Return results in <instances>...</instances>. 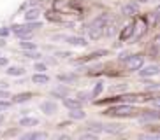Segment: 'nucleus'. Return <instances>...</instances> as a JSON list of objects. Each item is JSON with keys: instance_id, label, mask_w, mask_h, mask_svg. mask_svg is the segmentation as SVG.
<instances>
[{"instance_id": "obj_10", "label": "nucleus", "mask_w": 160, "mask_h": 140, "mask_svg": "<svg viewBox=\"0 0 160 140\" xmlns=\"http://www.w3.org/2000/svg\"><path fill=\"white\" fill-rule=\"evenodd\" d=\"M39 14H41L39 7H32V9H28L25 12V19H27V21H35V19L39 18Z\"/></svg>"}, {"instance_id": "obj_38", "label": "nucleus", "mask_w": 160, "mask_h": 140, "mask_svg": "<svg viewBox=\"0 0 160 140\" xmlns=\"http://www.w3.org/2000/svg\"><path fill=\"white\" fill-rule=\"evenodd\" d=\"M139 2H148V0H139Z\"/></svg>"}, {"instance_id": "obj_36", "label": "nucleus", "mask_w": 160, "mask_h": 140, "mask_svg": "<svg viewBox=\"0 0 160 140\" xmlns=\"http://www.w3.org/2000/svg\"><path fill=\"white\" fill-rule=\"evenodd\" d=\"M0 65H7V58H0Z\"/></svg>"}, {"instance_id": "obj_15", "label": "nucleus", "mask_w": 160, "mask_h": 140, "mask_svg": "<svg viewBox=\"0 0 160 140\" xmlns=\"http://www.w3.org/2000/svg\"><path fill=\"white\" fill-rule=\"evenodd\" d=\"M104 131L114 135V133H120V131H122V126L120 124H104Z\"/></svg>"}, {"instance_id": "obj_37", "label": "nucleus", "mask_w": 160, "mask_h": 140, "mask_svg": "<svg viewBox=\"0 0 160 140\" xmlns=\"http://www.w3.org/2000/svg\"><path fill=\"white\" fill-rule=\"evenodd\" d=\"M2 121H4V117H2V116H0V123H2Z\"/></svg>"}, {"instance_id": "obj_3", "label": "nucleus", "mask_w": 160, "mask_h": 140, "mask_svg": "<svg viewBox=\"0 0 160 140\" xmlns=\"http://www.w3.org/2000/svg\"><path fill=\"white\" fill-rule=\"evenodd\" d=\"M142 65H144V58H142L141 54L128 56V61H127V67H128V70H139Z\"/></svg>"}, {"instance_id": "obj_35", "label": "nucleus", "mask_w": 160, "mask_h": 140, "mask_svg": "<svg viewBox=\"0 0 160 140\" xmlns=\"http://www.w3.org/2000/svg\"><path fill=\"white\" fill-rule=\"evenodd\" d=\"M79 98H81V100H88V95H86V93H79Z\"/></svg>"}, {"instance_id": "obj_19", "label": "nucleus", "mask_w": 160, "mask_h": 140, "mask_svg": "<svg viewBox=\"0 0 160 140\" xmlns=\"http://www.w3.org/2000/svg\"><path fill=\"white\" fill-rule=\"evenodd\" d=\"M30 98H32V93H18L14 96V102L16 103H25V102H28Z\"/></svg>"}, {"instance_id": "obj_22", "label": "nucleus", "mask_w": 160, "mask_h": 140, "mask_svg": "<svg viewBox=\"0 0 160 140\" xmlns=\"http://www.w3.org/2000/svg\"><path fill=\"white\" fill-rule=\"evenodd\" d=\"M58 81H62V82H74L76 75L74 74H60L58 75Z\"/></svg>"}, {"instance_id": "obj_8", "label": "nucleus", "mask_w": 160, "mask_h": 140, "mask_svg": "<svg viewBox=\"0 0 160 140\" xmlns=\"http://www.w3.org/2000/svg\"><path fill=\"white\" fill-rule=\"evenodd\" d=\"M69 44H72V46H78V47H85L88 42H86V39H83V37H76V35H72V37H67L65 39Z\"/></svg>"}, {"instance_id": "obj_28", "label": "nucleus", "mask_w": 160, "mask_h": 140, "mask_svg": "<svg viewBox=\"0 0 160 140\" xmlns=\"http://www.w3.org/2000/svg\"><path fill=\"white\" fill-rule=\"evenodd\" d=\"M9 33H11V30H9L7 26H2V28H0V37H7Z\"/></svg>"}, {"instance_id": "obj_24", "label": "nucleus", "mask_w": 160, "mask_h": 140, "mask_svg": "<svg viewBox=\"0 0 160 140\" xmlns=\"http://www.w3.org/2000/svg\"><path fill=\"white\" fill-rule=\"evenodd\" d=\"M25 56L30 58V60H39V58H41V53H37L35 49H32V51H25Z\"/></svg>"}, {"instance_id": "obj_23", "label": "nucleus", "mask_w": 160, "mask_h": 140, "mask_svg": "<svg viewBox=\"0 0 160 140\" xmlns=\"http://www.w3.org/2000/svg\"><path fill=\"white\" fill-rule=\"evenodd\" d=\"M102 89H104V82H102V81H99V82L95 84L93 91H92V96H93V98H97L100 93H102Z\"/></svg>"}, {"instance_id": "obj_31", "label": "nucleus", "mask_w": 160, "mask_h": 140, "mask_svg": "<svg viewBox=\"0 0 160 140\" xmlns=\"http://www.w3.org/2000/svg\"><path fill=\"white\" fill-rule=\"evenodd\" d=\"M11 107V103L9 102H5V100H0V110H5V109H9Z\"/></svg>"}, {"instance_id": "obj_7", "label": "nucleus", "mask_w": 160, "mask_h": 140, "mask_svg": "<svg viewBox=\"0 0 160 140\" xmlns=\"http://www.w3.org/2000/svg\"><path fill=\"white\" fill-rule=\"evenodd\" d=\"M25 140H44L48 138V133H44V131H30V133H27V135H23Z\"/></svg>"}, {"instance_id": "obj_18", "label": "nucleus", "mask_w": 160, "mask_h": 140, "mask_svg": "<svg viewBox=\"0 0 160 140\" xmlns=\"http://www.w3.org/2000/svg\"><path fill=\"white\" fill-rule=\"evenodd\" d=\"M122 12L125 14V16H132V14H136V12H137V5H134V4H127V5H123Z\"/></svg>"}, {"instance_id": "obj_6", "label": "nucleus", "mask_w": 160, "mask_h": 140, "mask_svg": "<svg viewBox=\"0 0 160 140\" xmlns=\"http://www.w3.org/2000/svg\"><path fill=\"white\" fill-rule=\"evenodd\" d=\"M158 117H160L158 110H148V112H144V114L139 117V121L141 123H150V121H157Z\"/></svg>"}, {"instance_id": "obj_33", "label": "nucleus", "mask_w": 160, "mask_h": 140, "mask_svg": "<svg viewBox=\"0 0 160 140\" xmlns=\"http://www.w3.org/2000/svg\"><path fill=\"white\" fill-rule=\"evenodd\" d=\"M53 39H55V40H65V39H67V35H55Z\"/></svg>"}, {"instance_id": "obj_11", "label": "nucleus", "mask_w": 160, "mask_h": 140, "mask_svg": "<svg viewBox=\"0 0 160 140\" xmlns=\"http://www.w3.org/2000/svg\"><path fill=\"white\" fill-rule=\"evenodd\" d=\"M69 117H71V119H85V112L81 110V107H78V109H69Z\"/></svg>"}, {"instance_id": "obj_13", "label": "nucleus", "mask_w": 160, "mask_h": 140, "mask_svg": "<svg viewBox=\"0 0 160 140\" xmlns=\"http://www.w3.org/2000/svg\"><path fill=\"white\" fill-rule=\"evenodd\" d=\"M32 81H33V84H46L48 81H49V77H48V75H44L42 72H39V74H33Z\"/></svg>"}, {"instance_id": "obj_29", "label": "nucleus", "mask_w": 160, "mask_h": 140, "mask_svg": "<svg viewBox=\"0 0 160 140\" xmlns=\"http://www.w3.org/2000/svg\"><path fill=\"white\" fill-rule=\"evenodd\" d=\"M11 95H9V91L7 89H2L0 88V100H5V98H9Z\"/></svg>"}, {"instance_id": "obj_17", "label": "nucleus", "mask_w": 160, "mask_h": 140, "mask_svg": "<svg viewBox=\"0 0 160 140\" xmlns=\"http://www.w3.org/2000/svg\"><path fill=\"white\" fill-rule=\"evenodd\" d=\"M67 95H69V89H67L65 86H62V84L53 91V96H58V98H65Z\"/></svg>"}, {"instance_id": "obj_20", "label": "nucleus", "mask_w": 160, "mask_h": 140, "mask_svg": "<svg viewBox=\"0 0 160 140\" xmlns=\"http://www.w3.org/2000/svg\"><path fill=\"white\" fill-rule=\"evenodd\" d=\"M39 124V121L35 117H23V119H19V126H35Z\"/></svg>"}, {"instance_id": "obj_30", "label": "nucleus", "mask_w": 160, "mask_h": 140, "mask_svg": "<svg viewBox=\"0 0 160 140\" xmlns=\"http://www.w3.org/2000/svg\"><path fill=\"white\" fill-rule=\"evenodd\" d=\"M33 68L37 70V72H44V70H48V67L44 65V63H35V67Z\"/></svg>"}, {"instance_id": "obj_32", "label": "nucleus", "mask_w": 160, "mask_h": 140, "mask_svg": "<svg viewBox=\"0 0 160 140\" xmlns=\"http://www.w3.org/2000/svg\"><path fill=\"white\" fill-rule=\"evenodd\" d=\"M57 56H58V58H69V56H71V53H69V51H58Z\"/></svg>"}, {"instance_id": "obj_5", "label": "nucleus", "mask_w": 160, "mask_h": 140, "mask_svg": "<svg viewBox=\"0 0 160 140\" xmlns=\"http://www.w3.org/2000/svg\"><path fill=\"white\" fill-rule=\"evenodd\" d=\"M41 110H42L46 116H53V114L58 110V105L55 102H51V100H49V102H42L41 103Z\"/></svg>"}, {"instance_id": "obj_27", "label": "nucleus", "mask_w": 160, "mask_h": 140, "mask_svg": "<svg viewBox=\"0 0 160 140\" xmlns=\"http://www.w3.org/2000/svg\"><path fill=\"white\" fill-rule=\"evenodd\" d=\"M144 84H146V89H148V91H157V89L160 88L157 82H151V81H146Z\"/></svg>"}, {"instance_id": "obj_14", "label": "nucleus", "mask_w": 160, "mask_h": 140, "mask_svg": "<svg viewBox=\"0 0 160 140\" xmlns=\"http://www.w3.org/2000/svg\"><path fill=\"white\" fill-rule=\"evenodd\" d=\"M23 74H25L23 67H11V68H7V75H12V77H19Z\"/></svg>"}, {"instance_id": "obj_12", "label": "nucleus", "mask_w": 160, "mask_h": 140, "mask_svg": "<svg viewBox=\"0 0 160 140\" xmlns=\"http://www.w3.org/2000/svg\"><path fill=\"white\" fill-rule=\"evenodd\" d=\"M63 105H65L67 109H78V107H81V100H74V98H67L65 96Z\"/></svg>"}, {"instance_id": "obj_9", "label": "nucleus", "mask_w": 160, "mask_h": 140, "mask_svg": "<svg viewBox=\"0 0 160 140\" xmlns=\"http://www.w3.org/2000/svg\"><path fill=\"white\" fill-rule=\"evenodd\" d=\"M134 32H136V26H134V25H127V26L122 30V33H120V40H127L128 37L134 35Z\"/></svg>"}, {"instance_id": "obj_34", "label": "nucleus", "mask_w": 160, "mask_h": 140, "mask_svg": "<svg viewBox=\"0 0 160 140\" xmlns=\"http://www.w3.org/2000/svg\"><path fill=\"white\" fill-rule=\"evenodd\" d=\"M7 86H9V84H7V82H4V81H0V88H2V89H7Z\"/></svg>"}, {"instance_id": "obj_26", "label": "nucleus", "mask_w": 160, "mask_h": 140, "mask_svg": "<svg viewBox=\"0 0 160 140\" xmlns=\"http://www.w3.org/2000/svg\"><path fill=\"white\" fill-rule=\"evenodd\" d=\"M97 133H93V131H90V133H83L81 135V140H97Z\"/></svg>"}, {"instance_id": "obj_1", "label": "nucleus", "mask_w": 160, "mask_h": 140, "mask_svg": "<svg viewBox=\"0 0 160 140\" xmlns=\"http://www.w3.org/2000/svg\"><path fill=\"white\" fill-rule=\"evenodd\" d=\"M106 23H108V16H106V14H102V16H99V18H95L93 21L88 25V35H90V39L97 40V39L102 37L104 25H106Z\"/></svg>"}, {"instance_id": "obj_16", "label": "nucleus", "mask_w": 160, "mask_h": 140, "mask_svg": "<svg viewBox=\"0 0 160 140\" xmlns=\"http://www.w3.org/2000/svg\"><path fill=\"white\" fill-rule=\"evenodd\" d=\"M19 47H21L23 51H32V49H37V44H35V42H30V40H27V39H25L23 42H19Z\"/></svg>"}, {"instance_id": "obj_2", "label": "nucleus", "mask_w": 160, "mask_h": 140, "mask_svg": "<svg viewBox=\"0 0 160 140\" xmlns=\"http://www.w3.org/2000/svg\"><path fill=\"white\" fill-rule=\"evenodd\" d=\"M106 114H108V116H118V117H130V116L136 114V110H134V107H130V105H116V107L108 109Z\"/></svg>"}, {"instance_id": "obj_25", "label": "nucleus", "mask_w": 160, "mask_h": 140, "mask_svg": "<svg viewBox=\"0 0 160 140\" xmlns=\"http://www.w3.org/2000/svg\"><path fill=\"white\" fill-rule=\"evenodd\" d=\"M106 54H108V51L100 49V51H95V53H92V54H88V60H97V58H100V56H106Z\"/></svg>"}, {"instance_id": "obj_21", "label": "nucleus", "mask_w": 160, "mask_h": 140, "mask_svg": "<svg viewBox=\"0 0 160 140\" xmlns=\"http://www.w3.org/2000/svg\"><path fill=\"white\" fill-rule=\"evenodd\" d=\"M88 130L99 135V133L104 131V124H100V123H88Z\"/></svg>"}, {"instance_id": "obj_4", "label": "nucleus", "mask_w": 160, "mask_h": 140, "mask_svg": "<svg viewBox=\"0 0 160 140\" xmlns=\"http://www.w3.org/2000/svg\"><path fill=\"white\" fill-rule=\"evenodd\" d=\"M137 72H139V75H141V77H151V75H157L160 72V68L157 65H148V67H144V68H139L137 70Z\"/></svg>"}]
</instances>
